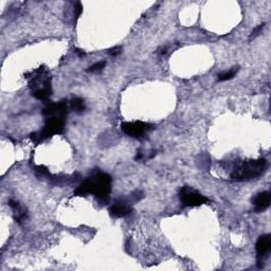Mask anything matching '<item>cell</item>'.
Returning a JSON list of instances; mask_svg holds the SVG:
<instances>
[{
    "instance_id": "cell-1",
    "label": "cell",
    "mask_w": 271,
    "mask_h": 271,
    "mask_svg": "<svg viewBox=\"0 0 271 271\" xmlns=\"http://www.w3.org/2000/svg\"><path fill=\"white\" fill-rule=\"evenodd\" d=\"M112 192V177L106 173L97 172L86 179L81 186L75 190V195L85 196L93 195L96 198L104 200Z\"/></svg>"
},
{
    "instance_id": "cell-2",
    "label": "cell",
    "mask_w": 271,
    "mask_h": 271,
    "mask_svg": "<svg viewBox=\"0 0 271 271\" xmlns=\"http://www.w3.org/2000/svg\"><path fill=\"white\" fill-rule=\"evenodd\" d=\"M29 79V86L32 90V95L37 100H47L52 93L51 77L46 68L40 67L32 72L31 75H27Z\"/></svg>"
},
{
    "instance_id": "cell-3",
    "label": "cell",
    "mask_w": 271,
    "mask_h": 271,
    "mask_svg": "<svg viewBox=\"0 0 271 271\" xmlns=\"http://www.w3.org/2000/svg\"><path fill=\"white\" fill-rule=\"evenodd\" d=\"M266 170L267 161L265 159L244 161L233 169L231 179L235 181L252 180L264 175Z\"/></svg>"
},
{
    "instance_id": "cell-4",
    "label": "cell",
    "mask_w": 271,
    "mask_h": 271,
    "mask_svg": "<svg viewBox=\"0 0 271 271\" xmlns=\"http://www.w3.org/2000/svg\"><path fill=\"white\" fill-rule=\"evenodd\" d=\"M65 118L66 117H47L44 128L39 134L34 135V139L36 141H41L52 137L53 135L62 134L65 128V123H66V119Z\"/></svg>"
},
{
    "instance_id": "cell-5",
    "label": "cell",
    "mask_w": 271,
    "mask_h": 271,
    "mask_svg": "<svg viewBox=\"0 0 271 271\" xmlns=\"http://www.w3.org/2000/svg\"><path fill=\"white\" fill-rule=\"evenodd\" d=\"M179 198L183 207H199L208 201V198L203 196L197 190L190 187H183L179 191Z\"/></svg>"
},
{
    "instance_id": "cell-6",
    "label": "cell",
    "mask_w": 271,
    "mask_h": 271,
    "mask_svg": "<svg viewBox=\"0 0 271 271\" xmlns=\"http://www.w3.org/2000/svg\"><path fill=\"white\" fill-rule=\"evenodd\" d=\"M122 131L125 135L132 138H142L149 131L153 129V124H149L142 121H133V122H124L121 125Z\"/></svg>"
},
{
    "instance_id": "cell-7",
    "label": "cell",
    "mask_w": 271,
    "mask_h": 271,
    "mask_svg": "<svg viewBox=\"0 0 271 271\" xmlns=\"http://www.w3.org/2000/svg\"><path fill=\"white\" fill-rule=\"evenodd\" d=\"M255 249L258 259V266L262 267V263L269 255V252L271 250V235L264 234L259 236L255 245Z\"/></svg>"
},
{
    "instance_id": "cell-8",
    "label": "cell",
    "mask_w": 271,
    "mask_h": 271,
    "mask_svg": "<svg viewBox=\"0 0 271 271\" xmlns=\"http://www.w3.org/2000/svg\"><path fill=\"white\" fill-rule=\"evenodd\" d=\"M68 110H69L68 104L65 101H62V102H59V103H53V104H50V105L46 106L44 110H42L41 114L45 118H47V117H57V116L66 117V115L68 114Z\"/></svg>"
},
{
    "instance_id": "cell-9",
    "label": "cell",
    "mask_w": 271,
    "mask_h": 271,
    "mask_svg": "<svg viewBox=\"0 0 271 271\" xmlns=\"http://www.w3.org/2000/svg\"><path fill=\"white\" fill-rule=\"evenodd\" d=\"M132 212V205L131 202L128 200L124 199H119L116 202L112 204V207L110 208V213L114 218L117 219H121L124 218V216L128 215Z\"/></svg>"
},
{
    "instance_id": "cell-10",
    "label": "cell",
    "mask_w": 271,
    "mask_h": 271,
    "mask_svg": "<svg viewBox=\"0 0 271 271\" xmlns=\"http://www.w3.org/2000/svg\"><path fill=\"white\" fill-rule=\"evenodd\" d=\"M270 200H271V196H270V193L268 191L258 193L256 196H254L252 199V204L254 207V211L256 213H262V212L266 211L270 205Z\"/></svg>"
},
{
    "instance_id": "cell-11",
    "label": "cell",
    "mask_w": 271,
    "mask_h": 271,
    "mask_svg": "<svg viewBox=\"0 0 271 271\" xmlns=\"http://www.w3.org/2000/svg\"><path fill=\"white\" fill-rule=\"evenodd\" d=\"M70 108L74 113L82 114L86 110L85 102H84V100L80 99V97H74V99H72L70 101Z\"/></svg>"
},
{
    "instance_id": "cell-12",
    "label": "cell",
    "mask_w": 271,
    "mask_h": 271,
    "mask_svg": "<svg viewBox=\"0 0 271 271\" xmlns=\"http://www.w3.org/2000/svg\"><path fill=\"white\" fill-rule=\"evenodd\" d=\"M238 70H240V67H233L232 69L228 70L226 72H222L219 74V82H226V81H229V80H232L236 73L238 72Z\"/></svg>"
},
{
    "instance_id": "cell-13",
    "label": "cell",
    "mask_w": 271,
    "mask_h": 271,
    "mask_svg": "<svg viewBox=\"0 0 271 271\" xmlns=\"http://www.w3.org/2000/svg\"><path fill=\"white\" fill-rule=\"evenodd\" d=\"M106 66V62H97L93 65H91V66L87 69L88 72H91V73H96V72H100L102 71Z\"/></svg>"
},
{
    "instance_id": "cell-14",
    "label": "cell",
    "mask_w": 271,
    "mask_h": 271,
    "mask_svg": "<svg viewBox=\"0 0 271 271\" xmlns=\"http://www.w3.org/2000/svg\"><path fill=\"white\" fill-rule=\"evenodd\" d=\"M83 13V6L81 3H77L74 6V18L75 20H78L80 15Z\"/></svg>"
},
{
    "instance_id": "cell-15",
    "label": "cell",
    "mask_w": 271,
    "mask_h": 271,
    "mask_svg": "<svg viewBox=\"0 0 271 271\" xmlns=\"http://www.w3.org/2000/svg\"><path fill=\"white\" fill-rule=\"evenodd\" d=\"M264 28H265V24H263V25H259L258 27H256V28L253 30L252 33H251L250 38L252 39V38H254V37L258 36L259 34H261V32L264 30Z\"/></svg>"
},
{
    "instance_id": "cell-16",
    "label": "cell",
    "mask_w": 271,
    "mask_h": 271,
    "mask_svg": "<svg viewBox=\"0 0 271 271\" xmlns=\"http://www.w3.org/2000/svg\"><path fill=\"white\" fill-rule=\"evenodd\" d=\"M120 53H121V47H114L110 51H108V54H111L112 57H117Z\"/></svg>"
},
{
    "instance_id": "cell-17",
    "label": "cell",
    "mask_w": 271,
    "mask_h": 271,
    "mask_svg": "<svg viewBox=\"0 0 271 271\" xmlns=\"http://www.w3.org/2000/svg\"><path fill=\"white\" fill-rule=\"evenodd\" d=\"M75 53H77L80 58H84L86 56V53L83 50L79 49V48H75Z\"/></svg>"
}]
</instances>
